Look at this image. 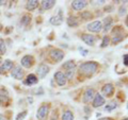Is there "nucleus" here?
I'll use <instances>...</instances> for the list:
<instances>
[{
    "instance_id": "f8f14e48",
    "label": "nucleus",
    "mask_w": 128,
    "mask_h": 120,
    "mask_svg": "<svg viewBox=\"0 0 128 120\" xmlns=\"http://www.w3.org/2000/svg\"><path fill=\"white\" fill-rule=\"evenodd\" d=\"M22 65L26 68H30L32 67V65L34 64V58L32 57V55H25L22 59Z\"/></svg>"
},
{
    "instance_id": "e433bc0d",
    "label": "nucleus",
    "mask_w": 128,
    "mask_h": 120,
    "mask_svg": "<svg viewBox=\"0 0 128 120\" xmlns=\"http://www.w3.org/2000/svg\"><path fill=\"white\" fill-rule=\"evenodd\" d=\"M6 1H3V0H0V5H2V4H4Z\"/></svg>"
},
{
    "instance_id": "6e6552de",
    "label": "nucleus",
    "mask_w": 128,
    "mask_h": 120,
    "mask_svg": "<svg viewBox=\"0 0 128 120\" xmlns=\"http://www.w3.org/2000/svg\"><path fill=\"white\" fill-rule=\"evenodd\" d=\"M54 80L59 86H64L66 84V78L62 71H57L54 73Z\"/></svg>"
},
{
    "instance_id": "1a4fd4ad",
    "label": "nucleus",
    "mask_w": 128,
    "mask_h": 120,
    "mask_svg": "<svg viewBox=\"0 0 128 120\" xmlns=\"http://www.w3.org/2000/svg\"><path fill=\"white\" fill-rule=\"evenodd\" d=\"M102 95L105 96V97H111V96L113 95V93H114L113 84L108 83V84H106V85H104L102 89Z\"/></svg>"
},
{
    "instance_id": "58836bf2",
    "label": "nucleus",
    "mask_w": 128,
    "mask_h": 120,
    "mask_svg": "<svg viewBox=\"0 0 128 120\" xmlns=\"http://www.w3.org/2000/svg\"><path fill=\"white\" fill-rule=\"evenodd\" d=\"M99 120H111V119H109V118H102V119H99Z\"/></svg>"
},
{
    "instance_id": "7ed1b4c3",
    "label": "nucleus",
    "mask_w": 128,
    "mask_h": 120,
    "mask_svg": "<svg viewBox=\"0 0 128 120\" xmlns=\"http://www.w3.org/2000/svg\"><path fill=\"white\" fill-rule=\"evenodd\" d=\"M88 30L92 33H99L102 30V22L100 20H95L88 25Z\"/></svg>"
},
{
    "instance_id": "f257e3e1",
    "label": "nucleus",
    "mask_w": 128,
    "mask_h": 120,
    "mask_svg": "<svg viewBox=\"0 0 128 120\" xmlns=\"http://www.w3.org/2000/svg\"><path fill=\"white\" fill-rule=\"evenodd\" d=\"M97 68H98V63H96L94 61L86 62V63H83V64L80 65L79 72H80V74H82V75L90 77V75L94 74L96 71H97Z\"/></svg>"
},
{
    "instance_id": "412c9836",
    "label": "nucleus",
    "mask_w": 128,
    "mask_h": 120,
    "mask_svg": "<svg viewBox=\"0 0 128 120\" xmlns=\"http://www.w3.org/2000/svg\"><path fill=\"white\" fill-rule=\"evenodd\" d=\"M75 66H76L75 61H67V62H65V63H64L63 65H62V67L64 68V69H66V70H72V69H74Z\"/></svg>"
},
{
    "instance_id": "c85d7f7f",
    "label": "nucleus",
    "mask_w": 128,
    "mask_h": 120,
    "mask_svg": "<svg viewBox=\"0 0 128 120\" xmlns=\"http://www.w3.org/2000/svg\"><path fill=\"white\" fill-rule=\"evenodd\" d=\"M109 44H110V37L106 35V36H104V38H102V42L100 47H102V48L108 47V46H109Z\"/></svg>"
},
{
    "instance_id": "b1692460",
    "label": "nucleus",
    "mask_w": 128,
    "mask_h": 120,
    "mask_svg": "<svg viewBox=\"0 0 128 120\" xmlns=\"http://www.w3.org/2000/svg\"><path fill=\"white\" fill-rule=\"evenodd\" d=\"M31 21V15L30 14H25L22 17V20H20V23L22 26H28Z\"/></svg>"
},
{
    "instance_id": "a19ab883",
    "label": "nucleus",
    "mask_w": 128,
    "mask_h": 120,
    "mask_svg": "<svg viewBox=\"0 0 128 120\" xmlns=\"http://www.w3.org/2000/svg\"><path fill=\"white\" fill-rule=\"evenodd\" d=\"M2 62V60H1V58H0V63H1Z\"/></svg>"
},
{
    "instance_id": "c756f323",
    "label": "nucleus",
    "mask_w": 128,
    "mask_h": 120,
    "mask_svg": "<svg viewBox=\"0 0 128 120\" xmlns=\"http://www.w3.org/2000/svg\"><path fill=\"white\" fill-rule=\"evenodd\" d=\"M65 74V78L66 79H68V80H72L74 77V69H72V70H67L66 71V73H64Z\"/></svg>"
},
{
    "instance_id": "a211bd4d",
    "label": "nucleus",
    "mask_w": 128,
    "mask_h": 120,
    "mask_svg": "<svg viewBox=\"0 0 128 120\" xmlns=\"http://www.w3.org/2000/svg\"><path fill=\"white\" fill-rule=\"evenodd\" d=\"M112 25H113V18L110 17V16H108V17L105 18V20H104V26H102V30L107 32L111 29Z\"/></svg>"
},
{
    "instance_id": "dca6fc26",
    "label": "nucleus",
    "mask_w": 128,
    "mask_h": 120,
    "mask_svg": "<svg viewBox=\"0 0 128 120\" xmlns=\"http://www.w3.org/2000/svg\"><path fill=\"white\" fill-rule=\"evenodd\" d=\"M54 4H56V0H43V1H41L42 10H44V11L52 9Z\"/></svg>"
},
{
    "instance_id": "72a5a7b5",
    "label": "nucleus",
    "mask_w": 128,
    "mask_h": 120,
    "mask_svg": "<svg viewBox=\"0 0 128 120\" xmlns=\"http://www.w3.org/2000/svg\"><path fill=\"white\" fill-rule=\"evenodd\" d=\"M112 11H114V7H113V5H106L105 6V12H112Z\"/></svg>"
},
{
    "instance_id": "bb28decb",
    "label": "nucleus",
    "mask_w": 128,
    "mask_h": 120,
    "mask_svg": "<svg viewBox=\"0 0 128 120\" xmlns=\"http://www.w3.org/2000/svg\"><path fill=\"white\" fill-rule=\"evenodd\" d=\"M80 17H81L83 20H89V19H92V17H93V15H92L90 12H88V11H84V12H82L81 14H80Z\"/></svg>"
},
{
    "instance_id": "ddd939ff",
    "label": "nucleus",
    "mask_w": 128,
    "mask_h": 120,
    "mask_svg": "<svg viewBox=\"0 0 128 120\" xmlns=\"http://www.w3.org/2000/svg\"><path fill=\"white\" fill-rule=\"evenodd\" d=\"M62 22H63L62 11L59 10V13L56 16H52V17L50 18V23H51V25H54V26H60Z\"/></svg>"
},
{
    "instance_id": "c9c22d12",
    "label": "nucleus",
    "mask_w": 128,
    "mask_h": 120,
    "mask_svg": "<svg viewBox=\"0 0 128 120\" xmlns=\"http://www.w3.org/2000/svg\"><path fill=\"white\" fill-rule=\"evenodd\" d=\"M50 120H58V117H57V115H54L52 117H51Z\"/></svg>"
},
{
    "instance_id": "7c9ffc66",
    "label": "nucleus",
    "mask_w": 128,
    "mask_h": 120,
    "mask_svg": "<svg viewBox=\"0 0 128 120\" xmlns=\"http://www.w3.org/2000/svg\"><path fill=\"white\" fill-rule=\"evenodd\" d=\"M27 113H28L27 111L22 112L20 114H18V115H17V117H16V120H24V119H25V117L27 116Z\"/></svg>"
},
{
    "instance_id": "423d86ee",
    "label": "nucleus",
    "mask_w": 128,
    "mask_h": 120,
    "mask_svg": "<svg viewBox=\"0 0 128 120\" xmlns=\"http://www.w3.org/2000/svg\"><path fill=\"white\" fill-rule=\"evenodd\" d=\"M13 66H14V64H13V62H12L11 60H6V61L3 62L2 65L0 66V74H4V73L8 72V71L12 70Z\"/></svg>"
},
{
    "instance_id": "2eb2a0df",
    "label": "nucleus",
    "mask_w": 128,
    "mask_h": 120,
    "mask_svg": "<svg viewBox=\"0 0 128 120\" xmlns=\"http://www.w3.org/2000/svg\"><path fill=\"white\" fill-rule=\"evenodd\" d=\"M81 39L89 46H94L95 45L96 39H95L94 35H92V34H82L81 35Z\"/></svg>"
},
{
    "instance_id": "f03ea898",
    "label": "nucleus",
    "mask_w": 128,
    "mask_h": 120,
    "mask_svg": "<svg viewBox=\"0 0 128 120\" xmlns=\"http://www.w3.org/2000/svg\"><path fill=\"white\" fill-rule=\"evenodd\" d=\"M50 59L54 61V63H58L60 61H62L64 58V52L61 49H52L49 52Z\"/></svg>"
},
{
    "instance_id": "473e14b6",
    "label": "nucleus",
    "mask_w": 128,
    "mask_h": 120,
    "mask_svg": "<svg viewBox=\"0 0 128 120\" xmlns=\"http://www.w3.org/2000/svg\"><path fill=\"white\" fill-rule=\"evenodd\" d=\"M79 51H80V53H81L83 57H86L88 53H89V51H88L86 49H83V48H79Z\"/></svg>"
},
{
    "instance_id": "9b49d317",
    "label": "nucleus",
    "mask_w": 128,
    "mask_h": 120,
    "mask_svg": "<svg viewBox=\"0 0 128 120\" xmlns=\"http://www.w3.org/2000/svg\"><path fill=\"white\" fill-rule=\"evenodd\" d=\"M105 98L100 94H95L93 98V107H100L105 104Z\"/></svg>"
},
{
    "instance_id": "f704fd0d",
    "label": "nucleus",
    "mask_w": 128,
    "mask_h": 120,
    "mask_svg": "<svg viewBox=\"0 0 128 120\" xmlns=\"http://www.w3.org/2000/svg\"><path fill=\"white\" fill-rule=\"evenodd\" d=\"M123 64L125 66H127V64H128V54H124V57H123Z\"/></svg>"
},
{
    "instance_id": "aec40b11",
    "label": "nucleus",
    "mask_w": 128,
    "mask_h": 120,
    "mask_svg": "<svg viewBox=\"0 0 128 120\" xmlns=\"http://www.w3.org/2000/svg\"><path fill=\"white\" fill-rule=\"evenodd\" d=\"M67 25L70 27H78L79 26V21H78V18L76 17V16H70L68 18H67Z\"/></svg>"
},
{
    "instance_id": "2f4dec72",
    "label": "nucleus",
    "mask_w": 128,
    "mask_h": 120,
    "mask_svg": "<svg viewBox=\"0 0 128 120\" xmlns=\"http://www.w3.org/2000/svg\"><path fill=\"white\" fill-rule=\"evenodd\" d=\"M126 13H127V7L124 6V5H122L121 7H120L118 15H120V16H124V15H126Z\"/></svg>"
},
{
    "instance_id": "4be33fe9",
    "label": "nucleus",
    "mask_w": 128,
    "mask_h": 120,
    "mask_svg": "<svg viewBox=\"0 0 128 120\" xmlns=\"http://www.w3.org/2000/svg\"><path fill=\"white\" fill-rule=\"evenodd\" d=\"M62 120H74V114L72 111H65L62 115Z\"/></svg>"
},
{
    "instance_id": "4468645a",
    "label": "nucleus",
    "mask_w": 128,
    "mask_h": 120,
    "mask_svg": "<svg viewBox=\"0 0 128 120\" xmlns=\"http://www.w3.org/2000/svg\"><path fill=\"white\" fill-rule=\"evenodd\" d=\"M12 77L16 80H22L24 78V70L20 66H15L12 70Z\"/></svg>"
},
{
    "instance_id": "4c0bfd02",
    "label": "nucleus",
    "mask_w": 128,
    "mask_h": 120,
    "mask_svg": "<svg viewBox=\"0 0 128 120\" xmlns=\"http://www.w3.org/2000/svg\"><path fill=\"white\" fill-rule=\"evenodd\" d=\"M0 120H6V118H4V117H3V116H2V115H0Z\"/></svg>"
},
{
    "instance_id": "0eeeda50",
    "label": "nucleus",
    "mask_w": 128,
    "mask_h": 120,
    "mask_svg": "<svg viewBox=\"0 0 128 120\" xmlns=\"http://www.w3.org/2000/svg\"><path fill=\"white\" fill-rule=\"evenodd\" d=\"M88 5V1L86 0H75L72 2V7L75 11H81Z\"/></svg>"
},
{
    "instance_id": "39448f33",
    "label": "nucleus",
    "mask_w": 128,
    "mask_h": 120,
    "mask_svg": "<svg viewBox=\"0 0 128 120\" xmlns=\"http://www.w3.org/2000/svg\"><path fill=\"white\" fill-rule=\"evenodd\" d=\"M48 72H49V67L47 65H45V64H41L36 69L38 79H44L47 75Z\"/></svg>"
},
{
    "instance_id": "6ab92c4d",
    "label": "nucleus",
    "mask_w": 128,
    "mask_h": 120,
    "mask_svg": "<svg viewBox=\"0 0 128 120\" xmlns=\"http://www.w3.org/2000/svg\"><path fill=\"white\" fill-rule=\"evenodd\" d=\"M38 6V0H29L26 4V9L28 11H33Z\"/></svg>"
},
{
    "instance_id": "cd10ccee",
    "label": "nucleus",
    "mask_w": 128,
    "mask_h": 120,
    "mask_svg": "<svg viewBox=\"0 0 128 120\" xmlns=\"http://www.w3.org/2000/svg\"><path fill=\"white\" fill-rule=\"evenodd\" d=\"M10 102V99L8 98V96L0 95V105H8Z\"/></svg>"
},
{
    "instance_id": "ea45409f",
    "label": "nucleus",
    "mask_w": 128,
    "mask_h": 120,
    "mask_svg": "<svg viewBox=\"0 0 128 120\" xmlns=\"http://www.w3.org/2000/svg\"><path fill=\"white\" fill-rule=\"evenodd\" d=\"M2 28H3V27H2V25H1V22H0V32L2 31Z\"/></svg>"
},
{
    "instance_id": "20e7f679",
    "label": "nucleus",
    "mask_w": 128,
    "mask_h": 120,
    "mask_svg": "<svg viewBox=\"0 0 128 120\" xmlns=\"http://www.w3.org/2000/svg\"><path fill=\"white\" fill-rule=\"evenodd\" d=\"M48 113H49V105L48 104H43V105H41L38 107V113H36V117L40 120H44L47 117Z\"/></svg>"
},
{
    "instance_id": "f3484780",
    "label": "nucleus",
    "mask_w": 128,
    "mask_h": 120,
    "mask_svg": "<svg viewBox=\"0 0 128 120\" xmlns=\"http://www.w3.org/2000/svg\"><path fill=\"white\" fill-rule=\"evenodd\" d=\"M38 82V79L36 75L33 74V73H30V74L27 75V79H26V81H25V84H26V85L31 86V85H34V84H36Z\"/></svg>"
},
{
    "instance_id": "9d476101",
    "label": "nucleus",
    "mask_w": 128,
    "mask_h": 120,
    "mask_svg": "<svg viewBox=\"0 0 128 120\" xmlns=\"http://www.w3.org/2000/svg\"><path fill=\"white\" fill-rule=\"evenodd\" d=\"M94 96H95V90L93 88H88L86 90V93L83 94L82 101L84 102V103H89V102H91L92 100H93Z\"/></svg>"
},
{
    "instance_id": "79ce46f5",
    "label": "nucleus",
    "mask_w": 128,
    "mask_h": 120,
    "mask_svg": "<svg viewBox=\"0 0 128 120\" xmlns=\"http://www.w3.org/2000/svg\"><path fill=\"white\" fill-rule=\"evenodd\" d=\"M122 120H127V118H124V119H122Z\"/></svg>"
},
{
    "instance_id": "393cba45",
    "label": "nucleus",
    "mask_w": 128,
    "mask_h": 120,
    "mask_svg": "<svg viewBox=\"0 0 128 120\" xmlns=\"http://www.w3.org/2000/svg\"><path fill=\"white\" fill-rule=\"evenodd\" d=\"M124 38H125V35H124V34H118V35H115V36H113V38H112V44H113V45H116L118 43L122 42Z\"/></svg>"
},
{
    "instance_id": "a878e982",
    "label": "nucleus",
    "mask_w": 128,
    "mask_h": 120,
    "mask_svg": "<svg viewBox=\"0 0 128 120\" xmlns=\"http://www.w3.org/2000/svg\"><path fill=\"white\" fill-rule=\"evenodd\" d=\"M6 52V43L0 37V55H3Z\"/></svg>"
},
{
    "instance_id": "5701e85b",
    "label": "nucleus",
    "mask_w": 128,
    "mask_h": 120,
    "mask_svg": "<svg viewBox=\"0 0 128 120\" xmlns=\"http://www.w3.org/2000/svg\"><path fill=\"white\" fill-rule=\"evenodd\" d=\"M116 106H118V102L115 101V100H113V101H111L110 103H108V104L105 106V111L111 112V111H113L114 109H116Z\"/></svg>"
}]
</instances>
